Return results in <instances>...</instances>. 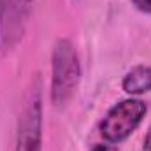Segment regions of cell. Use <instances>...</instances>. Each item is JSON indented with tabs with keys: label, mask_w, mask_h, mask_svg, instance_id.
<instances>
[{
	"label": "cell",
	"mask_w": 151,
	"mask_h": 151,
	"mask_svg": "<svg viewBox=\"0 0 151 151\" xmlns=\"http://www.w3.org/2000/svg\"><path fill=\"white\" fill-rule=\"evenodd\" d=\"M42 79L35 74L25 93L23 107L18 118L14 151H42Z\"/></svg>",
	"instance_id": "2"
},
{
	"label": "cell",
	"mask_w": 151,
	"mask_h": 151,
	"mask_svg": "<svg viewBox=\"0 0 151 151\" xmlns=\"http://www.w3.org/2000/svg\"><path fill=\"white\" fill-rule=\"evenodd\" d=\"M146 113H148L146 102L137 97L119 100L113 107H109V111L100 119L99 125L100 135L109 144H119L127 141L139 128V125L146 118Z\"/></svg>",
	"instance_id": "3"
},
{
	"label": "cell",
	"mask_w": 151,
	"mask_h": 151,
	"mask_svg": "<svg viewBox=\"0 0 151 151\" xmlns=\"http://www.w3.org/2000/svg\"><path fill=\"white\" fill-rule=\"evenodd\" d=\"M81 81V60L70 39H58L51 53L49 97L55 107H65L74 97Z\"/></svg>",
	"instance_id": "1"
},
{
	"label": "cell",
	"mask_w": 151,
	"mask_h": 151,
	"mask_svg": "<svg viewBox=\"0 0 151 151\" xmlns=\"http://www.w3.org/2000/svg\"><path fill=\"white\" fill-rule=\"evenodd\" d=\"M121 90L130 97H141L151 91V67L135 65L121 79Z\"/></svg>",
	"instance_id": "5"
},
{
	"label": "cell",
	"mask_w": 151,
	"mask_h": 151,
	"mask_svg": "<svg viewBox=\"0 0 151 151\" xmlns=\"http://www.w3.org/2000/svg\"><path fill=\"white\" fill-rule=\"evenodd\" d=\"M141 151H151V125L146 130V135H144V141H142V150Z\"/></svg>",
	"instance_id": "8"
},
{
	"label": "cell",
	"mask_w": 151,
	"mask_h": 151,
	"mask_svg": "<svg viewBox=\"0 0 151 151\" xmlns=\"http://www.w3.org/2000/svg\"><path fill=\"white\" fill-rule=\"evenodd\" d=\"M34 0H0V47L12 51L27 34Z\"/></svg>",
	"instance_id": "4"
},
{
	"label": "cell",
	"mask_w": 151,
	"mask_h": 151,
	"mask_svg": "<svg viewBox=\"0 0 151 151\" xmlns=\"http://www.w3.org/2000/svg\"><path fill=\"white\" fill-rule=\"evenodd\" d=\"M90 151H119L114 144H95V146H91V150Z\"/></svg>",
	"instance_id": "7"
},
{
	"label": "cell",
	"mask_w": 151,
	"mask_h": 151,
	"mask_svg": "<svg viewBox=\"0 0 151 151\" xmlns=\"http://www.w3.org/2000/svg\"><path fill=\"white\" fill-rule=\"evenodd\" d=\"M134 7L144 14H151V0H132Z\"/></svg>",
	"instance_id": "6"
}]
</instances>
